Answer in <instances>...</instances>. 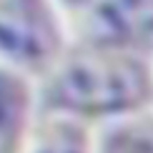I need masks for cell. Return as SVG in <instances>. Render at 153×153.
<instances>
[{
	"label": "cell",
	"instance_id": "7a4b0ae2",
	"mask_svg": "<svg viewBox=\"0 0 153 153\" xmlns=\"http://www.w3.org/2000/svg\"><path fill=\"white\" fill-rule=\"evenodd\" d=\"M53 33L38 0H0V53L15 63H40Z\"/></svg>",
	"mask_w": 153,
	"mask_h": 153
},
{
	"label": "cell",
	"instance_id": "277c9868",
	"mask_svg": "<svg viewBox=\"0 0 153 153\" xmlns=\"http://www.w3.org/2000/svg\"><path fill=\"white\" fill-rule=\"evenodd\" d=\"M25 113V93L20 83L0 73V153H13Z\"/></svg>",
	"mask_w": 153,
	"mask_h": 153
},
{
	"label": "cell",
	"instance_id": "8992f818",
	"mask_svg": "<svg viewBox=\"0 0 153 153\" xmlns=\"http://www.w3.org/2000/svg\"><path fill=\"white\" fill-rule=\"evenodd\" d=\"M33 153H85V143L78 136V131L65 128V126H55L45 136L38 141Z\"/></svg>",
	"mask_w": 153,
	"mask_h": 153
},
{
	"label": "cell",
	"instance_id": "6da1fadb",
	"mask_svg": "<svg viewBox=\"0 0 153 153\" xmlns=\"http://www.w3.org/2000/svg\"><path fill=\"white\" fill-rule=\"evenodd\" d=\"M143 95V75L133 63L111 55H83L58 73L50 88L55 105L75 113H113Z\"/></svg>",
	"mask_w": 153,
	"mask_h": 153
},
{
	"label": "cell",
	"instance_id": "5b68a950",
	"mask_svg": "<svg viewBox=\"0 0 153 153\" xmlns=\"http://www.w3.org/2000/svg\"><path fill=\"white\" fill-rule=\"evenodd\" d=\"M103 153H153V126H126L105 141Z\"/></svg>",
	"mask_w": 153,
	"mask_h": 153
},
{
	"label": "cell",
	"instance_id": "3957f363",
	"mask_svg": "<svg viewBox=\"0 0 153 153\" xmlns=\"http://www.w3.org/2000/svg\"><path fill=\"white\" fill-rule=\"evenodd\" d=\"M153 20V0H105L93 15V30L103 40L141 35Z\"/></svg>",
	"mask_w": 153,
	"mask_h": 153
}]
</instances>
